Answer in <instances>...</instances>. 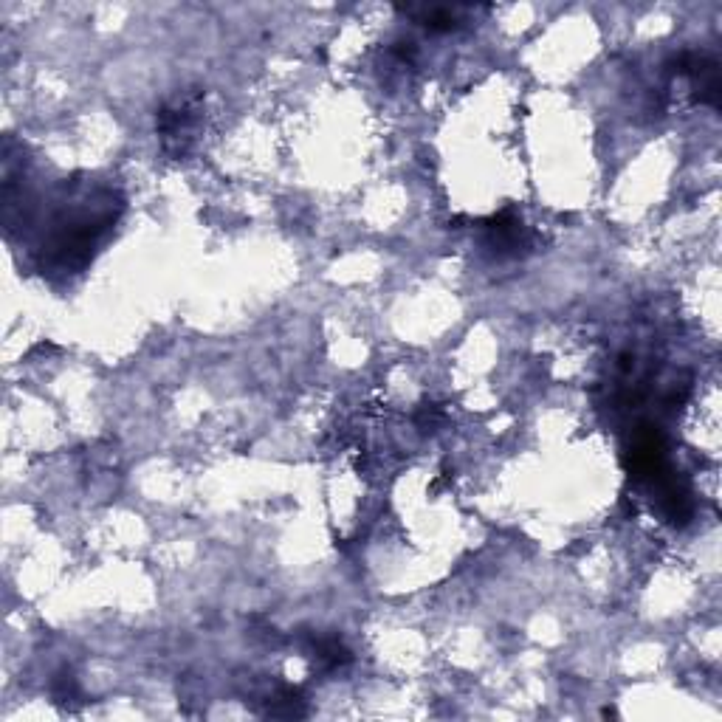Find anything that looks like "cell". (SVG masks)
I'll use <instances>...</instances> for the list:
<instances>
[{
	"instance_id": "1",
	"label": "cell",
	"mask_w": 722,
	"mask_h": 722,
	"mask_svg": "<svg viewBox=\"0 0 722 722\" xmlns=\"http://www.w3.org/2000/svg\"><path fill=\"white\" fill-rule=\"evenodd\" d=\"M675 74L680 77H689L691 79V88H694V94L697 99L703 102V105H711V108H720V65L717 60H711L708 54H697V51H683L680 57L675 60V68H672Z\"/></svg>"
},
{
	"instance_id": "2",
	"label": "cell",
	"mask_w": 722,
	"mask_h": 722,
	"mask_svg": "<svg viewBox=\"0 0 722 722\" xmlns=\"http://www.w3.org/2000/svg\"><path fill=\"white\" fill-rule=\"evenodd\" d=\"M483 232H486V246L497 257H517L522 249H528V232L514 212H500L494 218L483 220Z\"/></svg>"
},
{
	"instance_id": "3",
	"label": "cell",
	"mask_w": 722,
	"mask_h": 722,
	"mask_svg": "<svg viewBox=\"0 0 722 722\" xmlns=\"http://www.w3.org/2000/svg\"><path fill=\"white\" fill-rule=\"evenodd\" d=\"M305 649H308V655L319 663V669L322 672H333V669H339V666H347L353 655H350V649H347L336 635H305Z\"/></svg>"
},
{
	"instance_id": "4",
	"label": "cell",
	"mask_w": 722,
	"mask_h": 722,
	"mask_svg": "<svg viewBox=\"0 0 722 722\" xmlns=\"http://www.w3.org/2000/svg\"><path fill=\"white\" fill-rule=\"evenodd\" d=\"M266 714H271V717H305V703H302L299 689H280L277 694H271Z\"/></svg>"
},
{
	"instance_id": "5",
	"label": "cell",
	"mask_w": 722,
	"mask_h": 722,
	"mask_svg": "<svg viewBox=\"0 0 722 722\" xmlns=\"http://www.w3.org/2000/svg\"><path fill=\"white\" fill-rule=\"evenodd\" d=\"M393 54L401 63H412L415 60V43L412 40H398L393 46Z\"/></svg>"
}]
</instances>
